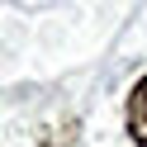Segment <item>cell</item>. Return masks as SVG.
Masks as SVG:
<instances>
[{
	"label": "cell",
	"mask_w": 147,
	"mask_h": 147,
	"mask_svg": "<svg viewBox=\"0 0 147 147\" xmlns=\"http://www.w3.org/2000/svg\"><path fill=\"white\" fill-rule=\"evenodd\" d=\"M128 133H133L138 147H147V76L133 86V95H128Z\"/></svg>",
	"instance_id": "1"
}]
</instances>
